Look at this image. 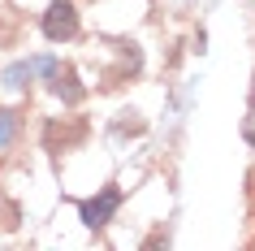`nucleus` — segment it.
I'll return each mask as SVG.
<instances>
[{
  "label": "nucleus",
  "mask_w": 255,
  "mask_h": 251,
  "mask_svg": "<svg viewBox=\"0 0 255 251\" xmlns=\"http://www.w3.org/2000/svg\"><path fill=\"white\" fill-rule=\"evenodd\" d=\"M117 208H121V191H117V186H104L100 195H91V199H82V204H78V217H82L87 230H104V225L117 217Z\"/></svg>",
  "instance_id": "obj_1"
},
{
  "label": "nucleus",
  "mask_w": 255,
  "mask_h": 251,
  "mask_svg": "<svg viewBox=\"0 0 255 251\" xmlns=\"http://www.w3.org/2000/svg\"><path fill=\"white\" fill-rule=\"evenodd\" d=\"M43 35L52 43H65V39H74L78 35V9L69 4V0H52L48 9H43Z\"/></svg>",
  "instance_id": "obj_2"
},
{
  "label": "nucleus",
  "mask_w": 255,
  "mask_h": 251,
  "mask_svg": "<svg viewBox=\"0 0 255 251\" xmlns=\"http://www.w3.org/2000/svg\"><path fill=\"white\" fill-rule=\"evenodd\" d=\"M52 91L65 100V104H78L82 100V87H78V78H74V69H56L52 74Z\"/></svg>",
  "instance_id": "obj_3"
},
{
  "label": "nucleus",
  "mask_w": 255,
  "mask_h": 251,
  "mask_svg": "<svg viewBox=\"0 0 255 251\" xmlns=\"http://www.w3.org/2000/svg\"><path fill=\"white\" fill-rule=\"evenodd\" d=\"M13 139H17V113L13 108H0V152L13 147Z\"/></svg>",
  "instance_id": "obj_4"
},
{
  "label": "nucleus",
  "mask_w": 255,
  "mask_h": 251,
  "mask_svg": "<svg viewBox=\"0 0 255 251\" xmlns=\"http://www.w3.org/2000/svg\"><path fill=\"white\" fill-rule=\"evenodd\" d=\"M26 82H30V61H17V65L4 69V87H9V91H22Z\"/></svg>",
  "instance_id": "obj_5"
},
{
  "label": "nucleus",
  "mask_w": 255,
  "mask_h": 251,
  "mask_svg": "<svg viewBox=\"0 0 255 251\" xmlns=\"http://www.w3.org/2000/svg\"><path fill=\"white\" fill-rule=\"evenodd\" d=\"M30 74H39V78H52V74H56V56H35V61H30Z\"/></svg>",
  "instance_id": "obj_6"
}]
</instances>
